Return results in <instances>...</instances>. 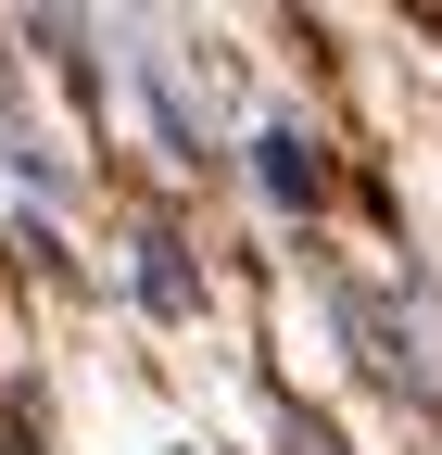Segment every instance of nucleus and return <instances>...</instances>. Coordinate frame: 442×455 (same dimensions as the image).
Masks as SVG:
<instances>
[{"label":"nucleus","mask_w":442,"mask_h":455,"mask_svg":"<svg viewBox=\"0 0 442 455\" xmlns=\"http://www.w3.org/2000/svg\"><path fill=\"white\" fill-rule=\"evenodd\" d=\"M253 178L279 190V203H316L328 164H316V140H304V127H265V140H253Z\"/></svg>","instance_id":"f257e3e1"},{"label":"nucleus","mask_w":442,"mask_h":455,"mask_svg":"<svg viewBox=\"0 0 442 455\" xmlns=\"http://www.w3.org/2000/svg\"><path fill=\"white\" fill-rule=\"evenodd\" d=\"M139 304H152V316H190V304H202V278H190L178 241H139Z\"/></svg>","instance_id":"f03ea898"}]
</instances>
